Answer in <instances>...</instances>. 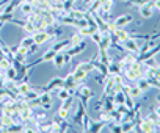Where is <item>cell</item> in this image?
Listing matches in <instances>:
<instances>
[{
    "instance_id": "31",
    "label": "cell",
    "mask_w": 160,
    "mask_h": 133,
    "mask_svg": "<svg viewBox=\"0 0 160 133\" xmlns=\"http://www.w3.org/2000/svg\"><path fill=\"white\" fill-rule=\"evenodd\" d=\"M16 74H18V72H16V69L13 68V66H10V68L5 71V77H7L8 80H14V78H16Z\"/></svg>"
},
{
    "instance_id": "2",
    "label": "cell",
    "mask_w": 160,
    "mask_h": 133,
    "mask_svg": "<svg viewBox=\"0 0 160 133\" xmlns=\"http://www.w3.org/2000/svg\"><path fill=\"white\" fill-rule=\"evenodd\" d=\"M75 96L78 97V100L82 102L85 107H88V100H90V99H93V96H94V94H93L91 88H88L87 85H83V83H82V85H78V86H77V89H75Z\"/></svg>"
},
{
    "instance_id": "10",
    "label": "cell",
    "mask_w": 160,
    "mask_h": 133,
    "mask_svg": "<svg viewBox=\"0 0 160 133\" xmlns=\"http://www.w3.org/2000/svg\"><path fill=\"white\" fill-rule=\"evenodd\" d=\"M116 108V103L113 100V96L108 94V96H102V110H105L107 113L113 111Z\"/></svg>"
},
{
    "instance_id": "24",
    "label": "cell",
    "mask_w": 160,
    "mask_h": 133,
    "mask_svg": "<svg viewBox=\"0 0 160 133\" xmlns=\"http://www.w3.org/2000/svg\"><path fill=\"white\" fill-rule=\"evenodd\" d=\"M133 127H135V122H133V121L121 122V131H124V133H127V131H133Z\"/></svg>"
},
{
    "instance_id": "22",
    "label": "cell",
    "mask_w": 160,
    "mask_h": 133,
    "mask_svg": "<svg viewBox=\"0 0 160 133\" xmlns=\"http://www.w3.org/2000/svg\"><path fill=\"white\" fill-rule=\"evenodd\" d=\"M21 13L22 14H25V16H28L32 11H33V5L30 3V2H21Z\"/></svg>"
},
{
    "instance_id": "3",
    "label": "cell",
    "mask_w": 160,
    "mask_h": 133,
    "mask_svg": "<svg viewBox=\"0 0 160 133\" xmlns=\"http://www.w3.org/2000/svg\"><path fill=\"white\" fill-rule=\"evenodd\" d=\"M137 56H138V53H133V52H127L119 61H118V64L121 66V69L122 71H126V69H129L130 66L137 61Z\"/></svg>"
},
{
    "instance_id": "13",
    "label": "cell",
    "mask_w": 160,
    "mask_h": 133,
    "mask_svg": "<svg viewBox=\"0 0 160 133\" xmlns=\"http://www.w3.org/2000/svg\"><path fill=\"white\" fill-rule=\"evenodd\" d=\"M140 14H141L143 19H149V17H152V14H154V7H152L151 3H146V5L140 7Z\"/></svg>"
},
{
    "instance_id": "45",
    "label": "cell",
    "mask_w": 160,
    "mask_h": 133,
    "mask_svg": "<svg viewBox=\"0 0 160 133\" xmlns=\"http://www.w3.org/2000/svg\"><path fill=\"white\" fill-rule=\"evenodd\" d=\"M52 2H63V0H52Z\"/></svg>"
},
{
    "instance_id": "28",
    "label": "cell",
    "mask_w": 160,
    "mask_h": 133,
    "mask_svg": "<svg viewBox=\"0 0 160 133\" xmlns=\"http://www.w3.org/2000/svg\"><path fill=\"white\" fill-rule=\"evenodd\" d=\"M55 50H52V49H49L47 52H44V55L41 56V63H46V61H52L53 59V56H55Z\"/></svg>"
},
{
    "instance_id": "35",
    "label": "cell",
    "mask_w": 160,
    "mask_h": 133,
    "mask_svg": "<svg viewBox=\"0 0 160 133\" xmlns=\"http://www.w3.org/2000/svg\"><path fill=\"white\" fill-rule=\"evenodd\" d=\"M91 39H93V41L96 42V45H98V44L101 42V39H102V31H101V30H96V31L91 35Z\"/></svg>"
},
{
    "instance_id": "44",
    "label": "cell",
    "mask_w": 160,
    "mask_h": 133,
    "mask_svg": "<svg viewBox=\"0 0 160 133\" xmlns=\"http://www.w3.org/2000/svg\"><path fill=\"white\" fill-rule=\"evenodd\" d=\"M5 130V125H3V122H2V119H0V131H3Z\"/></svg>"
},
{
    "instance_id": "29",
    "label": "cell",
    "mask_w": 160,
    "mask_h": 133,
    "mask_svg": "<svg viewBox=\"0 0 160 133\" xmlns=\"http://www.w3.org/2000/svg\"><path fill=\"white\" fill-rule=\"evenodd\" d=\"M129 94L133 97V99H138V97H141L143 96V91L135 85V86H130V89H129Z\"/></svg>"
},
{
    "instance_id": "30",
    "label": "cell",
    "mask_w": 160,
    "mask_h": 133,
    "mask_svg": "<svg viewBox=\"0 0 160 133\" xmlns=\"http://www.w3.org/2000/svg\"><path fill=\"white\" fill-rule=\"evenodd\" d=\"M57 114H58L61 119H66V121H68V117H69V114H71V110H68V108H64V107H60L58 111H57Z\"/></svg>"
},
{
    "instance_id": "20",
    "label": "cell",
    "mask_w": 160,
    "mask_h": 133,
    "mask_svg": "<svg viewBox=\"0 0 160 133\" xmlns=\"http://www.w3.org/2000/svg\"><path fill=\"white\" fill-rule=\"evenodd\" d=\"M107 68H108V74H112V75H122V69H121V66L118 63L112 61Z\"/></svg>"
},
{
    "instance_id": "7",
    "label": "cell",
    "mask_w": 160,
    "mask_h": 133,
    "mask_svg": "<svg viewBox=\"0 0 160 133\" xmlns=\"http://www.w3.org/2000/svg\"><path fill=\"white\" fill-rule=\"evenodd\" d=\"M39 100H41V105H39V107H42L46 111L52 108V102H53V99H52L50 91H42V93L39 94Z\"/></svg>"
},
{
    "instance_id": "15",
    "label": "cell",
    "mask_w": 160,
    "mask_h": 133,
    "mask_svg": "<svg viewBox=\"0 0 160 133\" xmlns=\"http://www.w3.org/2000/svg\"><path fill=\"white\" fill-rule=\"evenodd\" d=\"M55 93H57V97L63 102V100H66V99H69L72 94H75V91H69V89H66L64 86L63 88H58V89H55Z\"/></svg>"
},
{
    "instance_id": "43",
    "label": "cell",
    "mask_w": 160,
    "mask_h": 133,
    "mask_svg": "<svg viewBox=\"0 0 160 133\" xmlns=\"http://www.w3.org/2000/svg\"><path fill=\"white\" fill-rule=\"evenodd\" d=\"M154 111L157 113V116H158V119H160V103H158V107H157V108H155Z\"/></svg>"
},
{
    "instance_id": "39",
    "label": "cell",
    "mask_w": 160,
    "mask_h": 133,
    "mask_svg": "<svg viewBox=\"0 0 160 133\" xmlns=\"http://www.w3.org/2000/svg\"><path fill=\"white\" fill-rule=\"evenodd\" d=\"M94 80H96V82H98L99 85H102V86H104V82H105V75L99 72V74H96V75H94Z\"/></svg>"
},
{
    "instance_id": "9",
    "label": "cell",
    "mask_w": 160,
    "mask_h": 133,
    "mask_svg": "<svg viewBox=\"0 0 160 133\" xmlns=\"http://www.w3.org/2000/svg\"><path fill=\"white\" fill-rule=\"evenodd\" d=\"M113 22H115L116 28H126L129 24H132V22H133V16H132V14H124V16L116 17Z\"/></svg>"
},
{
    "instance_id": "17",
    "label": "cell",
    "mask_w": 160,
    "mask_h": 133,
    "mask_svg": "<svg viewBox=\"0 0 160 133\" xmlns=\"http://www.w3.org/2000/svg\"><path fill=\"white\" fill-rule=\"evenodd\" d=\"M52 63H53V66L57 69H61L63 66H64V58H63V52H57L55 53V56H53V59H52Z\"/></svg>"
},
{
    "instance_id": "6",
    "label": "cell",
    "mask_w": 160,
    "mask_h": 133,
    "mask_svg": "<svg viewBox=\"0 0 160 133\" xmlns=\"http://www.w3.org/2000/svg\"><path fill=\"white\" fill-rule=\"evenodd\" d=\"M53 38H55V36H50V35L46 33L44 30H42V31H35V33H33V41H35L38 45L46 44V42H49V41H53Z\"/></svg>"
},
{
    "instance_id": "27",
    "label": "cell",
    "mask_w": 160,
    "mask_h": 133,
    "mask_svg": "<svg viewBox=\"0 0 160 133\" xmlns=\"http://www.w3.org/2000/svg\"><path fill=\"white\" fill-rule=\"evenodd\" d=\"M83 35L82 33H80V31H77V33H74L72 36H71V45H75V44H80V42H82L83 41Z\"/></svg>"
},
{
    "instance_id": "42",
    "label": "cell",
    "mask_w": 160,
    "mask_h": 133,
    "mask_svg": "<svg viewBox=\"0 0 160 133\" xmlns=\"http://www.w3.org/2000/svg\"><path fill=\"white\" fill-rule=\"evenodd\" d=\"M10 50H11V53L14 55V53H18V50H19V44H16V45H10Z\"/></svg>"
},
{
    "instance_id": "32",
    "label": "cell",
    "mask_w": 160,
    "mask_h": 133,
    "mask_svg": "<svg viewBox=\"0 0 160 133\" xmlns=\"http://www.w3.org/2000/svg\"><path fill=\"white\" fill-rule=\"evenodd\" d=\"M33 42H35V41H33V35H28V36H25V38H24L22 41H21V45H22V47H27V49H28V47H30V45H32Z\"/></svg>"
},
{
    "instance_id": "4",
    "label": "cell",
    "mask_w": 160,
    "mask_h": 133,
    "mask_svg": "<svg viewBox=\"0 0 160 133\" xmlns=\"http://www.w3.org/2000/svg\"><path fill=\"white\" fill-rule=\"evenodd\" d=\"M74 124H77V125H82V121H83V114L87 113V107L78 100V103H75L74 105Z\"/></svg>"
},
{
    "instance_id": "1",
    "label": "cell",
    "mask_w": 160,
    "mask_h": 133,
    "mask_svg": "<svg viewBox=\"0 0 160 133\" xmlns=\"http://www.w3.org/2000/svg\"><path fill=\"white\" fill-rule=\"evenodd\" d=\"M91 71H94V66H93V63H91V61H87V63H78V64H77V68L72 71V75H74V78L77 80V83H78V85H82V83L85 82L87 75H88Z\"/></svg>"
},
{
    "instance_id": "5",
    "label": "cell",
    "mask_w": 160,
    "mask_h": 133,
    "mask_svg": "<svg viewBox=\"0 0 160 133\" xmlns=\"http://www.w3.org/2000/svg\"><path fill=\"white\" fill-rule=\"evenodd\" d=\"M141 131H146V133H152V131H157V121H152L151 117H143L141 119Z\"/></svg>"
},
{
    "instance_id": "40",
    "label": "cell",
    "mask_w": 160,
    "mask_h": 133,
    "mask_svg": "<svg viewBox=\"0 0 160 133\" xmlns=\"http://www.w3.org/2000/svg\"><path fill=\"white\" fill-rule=\"evenodd\" d=\"M25 58L27 55H22V53H14V59L19 61V63H25Z\"/></svg>"
},
{
    "instance_id": "41",
    "label": "cell",
    "mask_w": 160,
    "mask_h": 133,
    "mask_svg": "<svg viewBox=\"0 0 160 133\" xmlns=\"http://www.w3.org/2000/svg\"><path fill=\"white\" fill-rule=\"evenodd\" d=\"M38 47H39V45H38L36 42H33V44H32V45L27 49V50H28V55H30V53H35V52L38 50Z\"/></svg>"
},
{
    "instance_id": "25",
    "label": "cell",
    "mask_w": 160,
    "mask_h": 133,
    "mask_svg": "<svg viewBox=\"0 0 160 133\" xmlns=\"http://www.w3.org/2000/svg\"><path fill=\"white\" fill-rule=\"evenodd\" d=\"M96 30H99L98 27H90V25H87V27H83V28H78V31L82 33L83 36H91Z\"/></svg>"
},
{
    "instance_id": "14",
    "label": "cell",
    "mask_w": 160,
    "mask_h": 133,
    "mask_svg": "<svg viewBox=\"0 0 160 133\" xmlns=\"http://www.w3.org/2000/svg\"><path fill=\"white\" fill-rule=\"evenodd\" d=\"M69 45H71V39H64V41H57V42H53L50 49L55 50V52H63V50H66Z\"/></svg>"
},
{
    "instance_id": "36",
    "label": "cell",
    "mask_w": 160,
    "mask_h": 133,
    "mask_svg": "<svg viewBox=\"0 0 160 133\" xmlns=\"http://www.w3.org/2000/svg\"><path fill=\"white\" fill-rule=\"evenodd\" d=\"M99 121H104V122H110V113H107L105 110H101V114H99V117H98Z\"/></svg>"
},
{
    "instance_id": "21",
    "label": "cell",
    "mask_w": 160,
    "mask_h": 133,
    "mask_svg": "<svg viewBox=\"0 0 160 133\" xmlns=\"http://www.w3.org/2000/svg\"><path fill=\"white\" fill-rule=\"evenodd\" d=\"M98 56H99V61L104 63L105 66H108V64L112 63V58H110V55H108V50H99Z\"/></svg>"
},
{
    "instance_id": "18",
    "label": "cell",
    "mask_w": 160,
    "mask_h": 133,
    "mask_svg": "<svg viewBox=\"0 0 160 133\" xmlns=\"http://www.w3.org/2000/svg\"><path fill=\"white\" fill-rule=\"evenodd\" d=\"M113 33H115V36L119 39V42H122V41H126V39L130 38V31H127V30H124V28H116Z\"/></svg>"
},
{
    "instance_id": "19",
    "label": "cell",
    "mask_w": 160,
    "mask_h": 133,
    "mask_svg": "<svg viewBox=\"0 0 160 133\" xmlns=\"http://www.w3.org/2000/svg\"><path fill=\"white\" fill-rule=\"evenodd\" d=\"M30 89H32V85H30V82H25V80H22V82H19V83H18V93H19V94L25 96V94H27Z\"/></svg>"
},
{
    "instance_id": "26",
    "label": "cell",
    "mask_w": 160,
    "mask_h": 133,
    "mask_svg": "<svg viewBox=\"0 0 160 133\" xmlns=\"http://www.w3.org/2000/svg\"><path fill=\"white\" fill-rule=\"evenodd\" d=\"M19 5H21V0H10V5L3 10V13H13Z\"/></svg>"
},
{
    "instance_id": "38",
    "label": "cell",
    "mask_w": 160,
    "mask_h": 133,
    "mask_svg": "<svg viewBox=\"0 0 160 133\" xmlns=\"http://www.w3.org/2000/svg\"><path fill=\"white\" fill-rule=\"evenodd\" d=\"M102 110V99H96L93 103V111H101Z\"/></svg>"
},
{
    "instance_id": "34",
    "label": "cell",
    "mask_w": 160,
    "mask_h": 133,
    "mask_svg": "<svg viewBox=\"0 0 160 133\" xmlns=\"http://www.w3.org/2000/svg\"><path fill=\"white\" fill-rule=\"evenodd\" d=\"M90 122H91V119H90V116L85 113L83 114V121H82V127H83V131H88L90 130Z\"/></svg>"
},
{
    "instance_id": "11",
    "label": "cell",
    "mask_w": 160,
    "mask_h": 133,
    "mask_svg": "<svg viewBox=\"0 0 160 133\" xmlns=\"http://www.w3.org/2000/svg\"><path fill=\"white\" fill-rule=\"evenodd\" d=\"M85 47H87V44H85V41H82L80 44L69 45V47H68V50H64V52H66V53H69L71 56H74V55H78L80 52H83V50H85Z\"/></svg>"
},
{
    "instance_id": "12",
    "label": "cell",
    "mask_w": 160,
    "mask_h": 133,
    "mask_svg": "<svg viewBox=\"0 0 160 133\" xmlns=\"http://www.w3.org/2000/svg\"><path fill=\"white\" fill-rule=\"evenodd\" d=\"M63 86H64L66 89H69V91H75V89H77L78 83H77V80L74 78L72 72L66 75V78H64V85H63Z\"/></svg>"
},
{
    "instance_id": "33",
    "label": "cell",
    "mask_w": 160,
    "mask_h": 133,
    "mask_svg": "<svg viewBox=\"0 0 160 133\" xmlns=\"http://www.w3.org/2000/svg\"><path fill=\"white\" fill-rule=\"evenodd\" d=\"M124 105L129 108V110H133L135 103H133V97L130 94H126V99H124Z\"/></svg>"
},
{
    "instance_id": "16",
    "label": "cell",
    "mask_w": 160,
    "mask_h": 133,
    "mask_svg": "<svg viewBox=\"0 0 160 133\" xmlns=\"http://www.w3.org/2000/svg\"><path fill=\"white\" fill-rule=\"evenodd\" d=\"M107 125V122H104V121H93L91 119V122H90V130L88 131H102V128Z\"/></svg>"
},
{
    "instance_id": "23",
    "label": "cell",
    "mask_w": 160,
    "mask_h": 133,
    "mask_svg": "<svg viewBox=\"0 0 160 133\" xmlns=\"http://www.w3.org/2000/svg\"><path fill=\"white\" fill-rule=\"evenodd\" d=\"M137 82H138V83H137V86H138L143 93H146V91H149V89H151V85H149L148 78H144V77H143V78H138Z\"/></svg>"
},
{
    "instance_id": "37",
    "label": "cell",
    "mask_w": 160,
    "mask_h": 133,
    "mask_svg": "<svg viewBox=\"0 0 160 133\" xmlns=\"http://www.w3.org/2000/svg\"><path fill=\"white\" fill-rule=\"evenodd\" d=\"M22 28H24V30H25V31H28V33H30V35H33V33H35V31H36V28H35V25H33V24H32V22H28V21H27V22H25V25H24V27H22Z\"/></svg>"
},
{
    "instance_id": "8",
    "label": "cell",
    "mask_w": 160,
    "mask_h": 133,
    "mask_svg": "<svg viewBox=\"0 0 160 133\" xmlns=\"http://www.w3.org/2000/svg\"><path fill=\"white\" fill-rule=\"evenodd\" d=\"M122 47H124V50H127V52H133V53H138V52H140L138 39H133V38H129V39L122 41Z\"/></svg>"
}]
</instances>
